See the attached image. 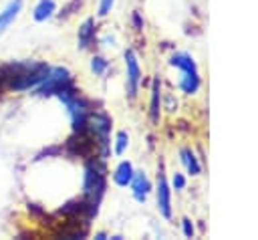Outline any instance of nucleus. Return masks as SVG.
I'll list each match as a JSON object with an SVG mask.
<instances>
[{
  "instance_id": "nucleus-19",
  "label": "nucleus",
  "mask_w": 258,
  "mask_h": 240,
  "mask_svg": "<svg viewBox=\"0 0 258 240\" xmlns=\"http://www.w3.org/2000/svg\"><path fill=\"white\" fill-rule=\"evenodd\" d=\"M115 6V0H101L99 2V8H97V14L99 16H107Z\"/></svg>"
},
{
  "instance_id": "nucleus-16",
  "label": "nucleus",
  "mask_w": 258,
  "mask_h": 240,
  "mask_svg": "<svg viewBox=\"0 0 258 240\" xmlns=\"http://www.w3.org/2000/svg\"><path fill=\"white\" fill-rule=\"evenodd\" d=\"M107 69H109V61H107L105 56L95 54V56L91 58V71H93L95 75H103Z\"/></svg>"
},
{
  "instance_id": "nucleus-3",
  "label": "nucleus",
  "mask_w": 258,
  "mask_h": 240,
  "mask_svg": "<svg viewBox=\"0 0 258 240\" xmlns=\"http://www.w3.org/2000/svg\"><path fill=\"white\" fill-rule=\"evenodd\" d=\"M71 85H73L71 71L64 67H54V69H48V75L44 77V81L34 91L40 97H50V95H58L60 91H64Z\"/></svg>"
},
{
  "instance_id": "nucleus-17",
  "label": "nucleus",
  "mask_w": 258,
  "mask_h": 240,
  "mask_svg": "<svg viewBox=\"0 0 258 240\" xmlns=\"http://www.w3.org/2000/svg\"><path fill=\"white\" fill-rule=\"evenodd\" d=\"M171 190H175V192H181V190H185V186H187V179H185V175L181 173V171H173L171 173Z\"/></svg>"
},
{
  "instance_id": "nucleus-2",
  "label": "nucleus",
  "mask_w": 258,
  "mask_h": 240,
  "mask_svg": "<svg viewBox=\"0 0 258 240\" xmlns=\"http://www.w3.org/2000/svg\"><path fill=\"white\" fill-rule=\"evenodd\" d=\"M87 131L95 139L99 157L101 159H107L111 155V139H109V133H111V117L105 111H95L93 109L89 113V117H87Z\"/></svg>"
},
{
  "instance_id": "nucleus-10",
  "label": "nucleus",
  "mask_w": 258,
  "mask_h": 240,
  "mask_svg": "<svg viewBox=\"0 0 258 240\" xmlns=\"http://www.w3.org/2000/svg\"><path fill=\"white\" fill-rule=\"evenodd\" d=\"M179 161L183 163V167H185V171H187L189 175H200V173H202V161H200V157L194 153L191 147H181V149H179Z\"/></svg>"
},
{
  "instance_id": "nucleus-15",
  "label": "nucleus",
  "mask_w": 258,
  "mask_h": 240,
  "mask_svg": "<svg viewBox=\"0 0 258 240\" xmlns=\"http://www.w3.org/2000/svg\"><path fill=\"white\" fill-rule=\"evenodd\" d=\"M127 147H129V135H127V131H117L115 141H113V151H115V155H123V153L127 151Z\"/></svg>"
},
{
  "instance_id": "nucleus-5",
  "label": "nucleus",
  "mask_w": 258,
  "mask_h": 240,
  "mask_svg": "<svg viewBox=\"0 0 258 240\" xmlns=\"http://www.w3.org/2000/svg\"><path fill=\"white\" fill-rule=\"evenodd\" d=\"M155 202H157V212L165 218L171 220L173 208H171V186L167 184L163 171L157 173V188H155Z\"/></svg>"
},
{
  "instance_id": "nucleus-22",
  "label": "nucleus",
  "mask_w": 258,
  "mask_h": 240,
  "mask_svg": "<svg viewBox=\"0 0 258 240\" xmlns=\"http://www.w3.org/2000/svg\"><path fill=\"white\" fill-rule=\"evenodd\" d=\"M103 42H105V46H113V42H115V38L107 34V36H103Z\"/></svg>"
},
{
  "instance_id": "nucleus-12",
  "label": "nucleus",
  "mask_w": 258,
  "mask_h": 240,
  "mask_svg": "<svg viewBox=\"0 0 258 240\" xmlns=\"http://www.w3.org/2000/svg\"><path fill=\"white\" fill-rule=\"evenodd\" d=\"M20 8H22V0H12V2H8V6L0 12V34L14 22V18H16L18 12H20Z\"/></svg>"
},
{
  "instance_id": "nucleus-8",
  "label": "nucleus",
  "mask_w": 258,
  "mask_h": 240,
  "mask_svg": "<svg viewBox=\"0 0 258 240\" xmlns=\"http://www.w3.org/2000/svg\"><path fill=\"white\" fill-rule=\"evenodd\" d=\"M95 34H97L95 20H93V18L83 20V24L79 26V32H77V46H79L81 50L89 48V46L95 42Z\"/></svg>"
},
{
  "instance_id": "nucleus-9",
  "label": "nucleus",
  "mask_w": 258,
  "mask_h": 240,
  "mask_svg": "<svg viewBox=\"0 0 258 240\" xmlns=\"http://www.w3.org/2000/svg\"><path fill=\"white\" fill-rule=\"evenodd\" d=\"M169 65H171L173 69H177L179 73H194V71H198L196 58H194L189 52H183V50L173 52V54L169 56Z\"/></svg>"
},
{
  "instance_id": "nucleus-7",
  "label": "nucleus",
  "mask_w": 258,
  "mask_h": 240,
  "mask_svg": "<svg viewBox=\"0 0 258 240\" xmlns=\"http://www.w3.org/2000/svg\"><path fill=\"white\" fill-rule=\"evenodd\" d=\"M202 87V77H200V71H194V73H179L177 77V89L183 93V95H196Z\"/></svg>"
},
{
  "instance_id": "nucleus-14",
  "label": "nucleus",
  "mask_w": 258,
  "mask_h": 240,
  "mask_svg": "<svg viewBox=\"0 0 258 240\" xmlns=\"http://www.w3.org/2000/svg\"><path fill=\"white\" fill-rule=\"evenodd\" d=\"M54 8H56L54 0H38V4L34 6V14L32 16H34L36 22H44V20H48L52 16Z\"/></svg>"
},
{
  "instance_id": "nucleus-11",
  "label": "nucleus",
  "mask_w": 258,
  "mask_h": 240,
  "mask_svg": "<svg viewBox=\"0 0 258 240\" xmlns=\"http://www.w3.org/2000/svg\"><path fill=\"white\" fill-rule=\"evenodd\" d=\"M133 173H135L133 163L127 161V159H123V161L117 163V167H115V171H113V182H115L119 188H127V186L131 184Z\"/></svg>"
},
{
  "instance_id": "nucleus-21",
  "label": "nucleus",
  "mask_w": 258,
  "mask_h": 240,
  "mask_svg": "<svg viewBox=\"0 0 258 240\" xmlns=\"http://www.w3.org/2000/svg\"><path fill=\"white\" fill-rule=\"evenodd\" d=\"M131 20H133V26H135L137 30H141V28H143V18H141V14H139V12H133V14H131Z\"/></svg>"
},
{
  "instance_id": "nucleus-20",
  "label": "nucleus",
  "mask_w": 258,
  "mask_h": 240,
  "mask_svg": "<svg viewBox=\"0 0 258 240\" xmlns=\"http://www.w3.org/2000/svg\"><path fill=\"white\" fill-rule=\"evenodd\" d=\"M165 109L171 113L177 109V99H173V95H165Z\"/></svg>"
},
{
  "instance_id": "nucleus-23",
  "label": "nucleus",
  "mask_w": 258,
  "mask_h": 240,
  "mask_svg": "<svg viewBox=\"0 0 258 240\" xmlns=\"http://www.w3.org/2000/svg\"><path fill=\"white\" fill-rule=\"evenodd\" d=\"M95 238H97V240H105V238H107V234H105V232H97V234H95Z\"/></svg>"
},
{
  "instance_id": "nucleus-1",
  "label": "nucleus",
  "mask_w": 258,
  "mask_h": 240,
  "mask_svg": "<svg viewBox=\"0 0 258 240\" xmlns=\"http://www.w3.org/2000/svg\"><path fill=\"white\" fill-rule=\"evenodd\" d=\"M105 188H107L105 159H101V157L89 159L85 163V169H83V198L89 202L91 218L97 216V212H99V204H101V198L105 194Z\"/></svg>"
},
{
  "instance_id": "nucleus-6",
  "label": "nucleus",
  "mask_w": 258,
  "mask_h": 240,
  "mask_svg": "<svg viewBox=\"0 0 258 240\" xmlns=\"http://www.w3.org/2000/svg\"><path fill=\"white\" fill-rule=\"evenodd\" d=\"M129 188H131L133 198H135L139 204H145L147 196H149V194H151V190H153V186H151L149 177L145 175V171H135V173H133V177H131Z\"/></svg>"
},
{
  "instance_id": "nucleus-18",
  "label": "nucleus",
  "mask_w": 258,
  "mask_h": 240,
  "mask_svg": "<svg viewBox=\"0 0 258 240\" xmlns=\"http://www.w3.org/2000/svg\"><path fill=\"white\" fill-rule=\"evenodd\" d=\"M181 232L185 238H194L196 236V226L189 218H181Z\"/></svg>"
},
{
  "instance_id": "nucleus-13",
  "label": "nucleus",
  "mask_w": 258,
  "mask_h": 240,
  "mask_svg": "<svg viewBox=\"0 0 258 240\" xmlns=\"http://www.w3.org/2000/svg\"><path fill=\"white\" fill-rule=\"evenodd\" d=\"M159 109H161V85L159 79H155L151 87V105H149V117L153 123H157L159 119Z\"/></svg>"
},
{
  "instance_id": "nucleus-4",
  "label": "nucleus",
  "mask_w": 258,
  "mask_h": 240,
  "mask_svg": "<svg viewBox=\"0 0 258 240\" xmlns=\"http://www.w3.org/2000/svg\"><path fill=\"white\" fill-rule=\"evenodd\" d=\"M125 71H127V77H125L127 95L133 99L141 85V67H139V61H137V54L133 48L125 50Z\"/></svg>"
}]
</instances>
